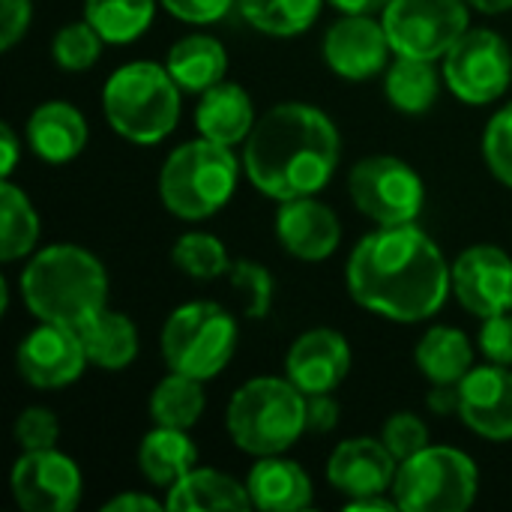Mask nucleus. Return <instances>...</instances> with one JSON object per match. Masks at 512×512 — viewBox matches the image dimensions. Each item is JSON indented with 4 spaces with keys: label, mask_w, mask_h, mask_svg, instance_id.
<instances>
[{
    "label": "nucleus",
    "mask_w": 512,
    "mask_h": 512,
    "mask_svg": "<svg viewBox=\"0 0 512 512\" xmlns=\"http://www.w3.org/2000/svg\"><path fill=\"white\" fill-rule=\"evenodd\" d=\"M345 285L366 312L393 324H420L438 315L453 294V267L414 222L378 225L351 249Z\"/></svg>",
    "instance_id": "f257e3e1"
},
{
    "label": "nucleus",
    "mask_w": 512,
    "mask_h": 512,
    "mask_svg": "<svg viewBox=\"0 0 512 512\" xmlns=\"http://www.w3.org/2000/svg\"><path fill=\"white\" fill-rule=\"evenodd\" d=\"M183 90L168 66L135 60L114 69L102 87V111L108 126L132 144H159L177 123Z\"/></svg>",
    "instance_id": "20e7f679"
},
{
    "label": "nucleus",
    "mask_w": 512,
    "mask_h": 512,
    "mask_svg": "<svg viewBox=\"0 0 512 512\" xmlns=\"http://www.w3.org/2000/svg\"><path fill=\"white\" fill-rule=\"evenodd\" d=\"M414 363L429 384H462L465 375L477 366L471 339L447 324L423 333L414 351Z\"/></svg>",
    "instance_id": "bb28decb"
},
{
    "label": "nucleus",
    "mask_w": 512,
    "mask_h": 512,
    "mask_svg": "<svg viewBox=\"0 0 512 512\" xmlns=\"http://www.w3.org/2000/svg\"><path fill=\"white\" fill-rule=\"evenodd\" d=\"M468 6L483 15H504L512 9V0H468Z\"/></svg>",
    "instance_id": "09e8293b"
},
{
    "label": "nucleus",
    "mask_w": 512,
    "mask_h": 512,
    "mask_svg": "<svg viewBox=\"0 0 512 512\" xmlns=\"http://www.w3.org/2000/svg\"><path fill=\"white\" fill-rule=\"evenodd\" d=\"M321 54L330 72L345 81H369L390 66V36L375 15H342L324 33Z\"/></svg>",
    "instance_id": "4468645a"
},
{
    "label": "nucleus",
    "mask_w": 512,
    "mask_h": 512,
    "mask_svg": "<svg viewBox=\"0 0 512 512\" xmlns=\"http://www.w3.org/2000/svg\"><path fill=\"white\" fill-rule=\"evenodd\" d=\"M168 510L165 501H156L144 492H123V495H114L111 501L102 504V512H159Z\"/></svg>",
    "instance_id": "c03bdc74"
},
{
    "label": "nucleus",
    "mask_w": 512,
    "mask_h": 512,
    "mask_svg": "<svg viewBox=\"0 0 512 512\" xmlns=\"http://www.w3.org/2000/svg\"><path fill=\"white\" fill-rule=\"evenodd\" d=\"M483 156L492 177L512 189V102L492 114L483 132Z\"/></svg>",
    "instance_id": "c9c22d12"
},
{
    "label": "nucleus",
    "mask_w": 512,
    "mask_h": 512,
    "mask_svg": "<svg viewBox=\"0 0 512 512\" xmlns=\"http://www.w3.org/2000/svg\"><path fill=\"white\" fill-rule=\"evenodd\" d=\"M441 81L444 72H438L435 60H423V57H402L393 54L390 66L384 69V93L390 99V105L399 114H426L441 93Z\"/></svg>",
    "instance_id": "cd10ccee"
},
{
    "label": "nucleus",
    "mask_w": 512,
    "mask_h": 512,
    "mask_svg": "<svg viewBox=\"0 0 512 512\" xmlns=\"http://www.w3.org/2000/svg\"><path fill=\"white\" fill-rule=\"evenodd\" d=\"M393 54L444 60L471 30L468 0H390L381 12Z\"/></svg>",
    "instance_id": "9d476101"
},
{
    "label": "nucleus",
    "mask_w": 512,
    "mask_h": 512,
    "mask_svg": "<svg viewBox=\"0 0 512 512\" xmlns=\"http://www.w3.org/2000/svg\"><path fill=\"white\" fill-rule=\"evenodd\" d=\"M171 261L183 276H189L195 282H213V279L228 276V270H231V258H228L225 243L207 231L180 234L174 249H171Z\"/></svg>",
    "instance_id": "473e14b6"
},
{
    "label": "nucleus",
    "mask_w": 512,
    "mask_h": 512,
    "mask_svg": "<svg viewBox=\"0 0 512 512\" xmlns=\"http://www.w3.org/2000/svg\"><path fill=\"white\" fill-rule=\"evenodd\" d=\"M78 336L84 342L87 360L90 366L102 369V372H123L135 363L138 357V327L132 324L129 315L114 312V309H102L99 315H93L87 324L78 327Z\"/></svg>",
    "instance_id": "a878e982"
},
{
    "label": "nucleus",
    "mask_w": 512,
    "mask_h": 512,
    "mask_svg": "<svg viewBox=\"0 0 512 512\" xmlns=\"http://www.w3.org/2000/svg\"><path fill=\"white\" fill-rule=\"evenodd\" d=\"M165 66H168V72L174 75V81L180 84L183 93L201 96L204 90H210L219 81H225L228 51H225V45L216 36L189 33V36L177 39L168 48Z\"/></svg>",
    "instance_id": "393cba45"
},
{
    "label": "nucleus",
    "mask_w": 512,
    "mask_h": 512,
    "mask_svg": "<svg viewBox=\"0 0 512 512\" xmlns=\"http://www.w3.org/2000/svg\"><path fill=\"white\" fill-rule=\"evenodd\" d=\"M447 90L465 105L498 102L512 81V51L507 39L489 27L468 30L441 63Z\"/></svg>",
    "instance_id": "9b49d317"
},
{
    "label": "nucleus",
    "mask_w": 512,
    "mask_h": 512,
    "mask_svg": "<svg viewBox=\"0 0 512 512\" xmlns=\"http://www.w3.org/2000/svg\"><path fill=\"white\" fill-rule=\"evenodd\" d=\"M240 162L228 144L198 135L168 153L159 171L162 207L186 222L216 216L237 192Z\"/></svg>",
    "instance_id": "423d86ee"
},
{
    "label": "nucleus",
    "mask_w": 512,
    "mask_h": 512,
    "mask_svg": "<svg viewBox=\"0 0 512 512\" xmlns=\"http://www.w3.org/2000/svg\"><path fill=\"white\" fill-rule=\"evenodd\" d=\"M339 402L333 399V393H315L306 396V426L315 435H327L339 426Z\"/></svg>",
    "instance_id": "79ce46f5"
},
{
    "label": "nucleus",
    "mask_w": 512,
    "mask_h": 512,
    "mask_svg": "<svg viewBox=\"0 0 512 512\" xmlns=\"http://www.w3.org/2000/svg\"><path fill=\"white\" fill-rule=\"evenodd\" d=\"M39 243V213L27 192L12 180L0 183V261L12 264L30 258Z\"/></svg>",
    "instance_id": "c756f323"
},
{
    "label": "nucleus",
    "mask_w": 512,
    "mask_h": 512,
    "mask_svg": "<svg viewBox=\"0 0 512 512\" xmlns=\"http://www.w3.org/2000/svg\"><path fill=\"white\" fill-rule=\"evenodd\" d=\"M18 159H21L18 135H15V129H12L9 123H3V126H0V177H3V180L12 177Z\"/></svg>",
    "instance_id": "a18cd8bd"
},
{
    "label": "nucleus",
    "mask_w": 512,
    "mask_h": 512,
    "mask_svg": "<svg viewBox=\"0 0 512 512\" xmlns=\"http://www.w3.org/2000/svg\"><path fill=\"white\" fill-rule=\"evenodd\" d=\"M348 192L354 207L375 225L417 222L426 204L423 177L399 156L375 153L351 168Z\"/></svg>",
    "instance_id": "1a4fd4ad"
},
{
    "label": "nucleus",
    "mask_w": 512,
    "mask_h": 512,
    "mask_svg": "<svg viewBox=\"0 0 512 512\" xmlns=\"http://www.w3.org/2000/svg\"><path fill=\"white\" fill-rule=\"evenodd\" d=\"M399 459L381 438H348L327 459V483L351 498L393 492Z\"/></svg>",
    "instance_id": "a211bd4d"
},
{
    "label": "nucleus",
    "mask_w": 512,
    "mask_h": 512,
    "mask_svg": "<svg viewBox=\"0 0 512 512\" xmlns=\"http://www.w3.org/2000/svg\"><path fill=\"white\" fill-rule=\"evenodd\" d=\"M255 102L246 87L234 81H219L216 87L204 90L195 105V129L198 135L237 147L255 129Z\"/></svg>",
    "instance_id": "412c9836"
},
{
    "label": "nucleus",
    "mask_w": 512,
    "mask_h": 512,
    "mask_svg": "<svg viewBox=\"0 0 512 512\" xmlns=\"http://www.w3.org/2000/svg\"><path fill=\"white\" fill-rule=\"evenodd\" d=\"M228 285L231 291L237 294V303H240V312L249 318V321H261L270 315L273 309V297H276V282L270 276V270L252 258H240V261H231V270H228Z\"/></svg>",
    "instance_id": "72a5a7b5"
},
{
    "label": "nucleus",
    "mask_w": 512,
    "mask_h": 512,
    "mask_svg": "<svg viewBox=\"0 0 512 512\" xmlns=\"http://www.w3.org/2000/svg\"><path fill=\"white\" fill-rule=\"evenodd\" d=\"M30 153L45 165H66L81 156L87 144L84 114L63 99H51L33 108L24 126Z\"/></svg>",
    "instance_id": "aec40b11"
},
{
    "label": "nucleus",
    "mask_w": 512,
    "mask_h": 512,
    "mask_svg": "<svg viewBox=\"0 0 512 512\" xmlns=\"http://www.w3.org/2000/svg\"><path fill=\"white\" fill-rule=\"evenodd\" d=\"M381 441L387 444V450H390L399 462L417 456L420 450H426V447L432 444V441H429V426H426V420H423L420 414H414V411H396V414L384 423Z\"/></svg>",
    "instance_id": "e433bc0d"
},
{
    "label": "nucleus",
    "mask_w": 512,
    "mask_h": 512,
    "mask_svg": "<svg viewBox=\"0 0 512 512\" xmlns=\"http://www.w3.org/2000/svg\"><path fill=\"white\" fill-rule=\"evenodd\" d=\"M351 372V345L339 330L315 327L294 339L285 354V375L306 393H336Z\"/></svg>",
    "instance_id": "f3484780"
},
{
    "label": "nucleus",
    "mask_w": 512,
    "mask_h": 512,
    "mask_svg": "<svg viewBox=\"0 0 512 512\" xmlns=\"http://www.w3.org/2000/svg\"><path fill=\"white\" fill-rule=\"evenodd\" d=\"M339 156L342 135L336 123L309 102L273 105L243 141V171L273 201L318 195L336 174Z\"/></svg>",
    "instance_id": "f03ea898"
},
{
    "label": "nucleus",
    "mask_w": 512,
    "mask_h": 512,
    "mask_svg": "<svg viewBox=\"0 0 512 512\" xmlns=\"http://www.w3.org/2000/svg\"><path fill=\"white\" fill-rule=\"evenodd\" d=\"M33 0H0V48L12 51L30 30Z\"/></svg>",
    "instance_id": "a19ab883"
},
{
    "label": "nucleus",
    "mask_w": 512,
    "mask_h": 512,
    "mask_svg": "<svg viewBox=\"0 0 512 512\" xmlns=\"http://www.w3.org/2000/svg\"><path fill=\"white\" fill-rule=\"evenodd\" d=\"M477 345H480V351L486 354L489 363L512 366V312L483 318Z\"/></svg>",
    "instance_id": "58836bf2"
},
{
    "label": "nucleus",
    "mask_w": 512,
    "mask_h": 512,
    "mask_svg": "<svg viewBox=\"0 0 512 512\" xmlns=\"http://www.w3.org/2000/svg\"><path fill=\"white\" fill-rule=\"evenodd\" d=\"M459 405H462V393H459V384H432L429 396H426V408L438 417H453L459 414Z\"/></svg>",
    "instance_id": "37998d69"
},
{
    "label": "nucleus",
    "mask_w": 512,
    "mask_h": 512,
    "mask_svg": "<svg viewBox=\"0 0 512 512\" xmlns=\"http://www.w3.org/2000/svg\"><path fill=\"white\" fill-rule=\"evenodd\" d=\"M207 408L204 381L189 378L183 372H168L150 393V420L153 426L168 429H192Z\"/></svg>",
    "instance_id": "c85d7f7f"
},
{
    "label": "nucleus",
    "mask_w": 512,
    "mask_h": 512,
    "mask_svg": "<svg viewBox=\"0 0 512 512\" xmlns=\"http://www.w3.org/2000/svg\"><path fill=\"white\" fill-rule=\"evenodd\" d=\"M9 489L24 512H72L84 495V477L75 459L51 450H24L9 474Z\"/></svg>",
    "instance_id": "f8f14e48"
},
{
    "label": "nucleus",
    "mask_w": 512,
    "mask_h": 512,
    "mask_svg": "<svg viewBox=\"0 0 512 512\" xmlns=\"http://www.w3.org/2000/svg\"><path fill=\"white\" fill-rule=\"evenodd\" d=\"M198 465V447L186 429L153 426L138 444V471L156 489L177 486Z\"/></svg>",
    "instance_id": "5701e85b"
},
{
    "label": "nucleus",
    "mask_w": 512,
    "mask_h": 512,
    "mask_svg": "<svg viewBox=\"0 0 512 512\" xmlns=\"http://www.w3.org/2000/svg\"><path fill=\"white\" fill-rule=\"evenodd\" d=\"M480 492L474 459L456 447L429 444L417 456L399 462L393 498L402 512H465Z\"/></svg>",
    "instance_id": "6e6552de"
},
{
    "label": "nucleus",
    "mask_w": 512,
    "mask_h": 512,
    "mask_svg": "<svg viewBox=\"0 0 512 512\" xmlns=\"http://www.w3.org/2000/svg\"><path fill=\"white\" fill-rule=\"evenodd\" d=\"M246 489L252 498V510L300 512L312 504V480L294 462L282 456H261L246 477Z\"/></svg>",
    "instance_id": "4be33fe9"
},
{
    "label": "nucleus",
    "mask_w": 512,
    "mask_h": 512,
    "mask_svg": "<svg viewBox=\"0 0 512 512\" xmlns=\"http://www.w3.org/2000/svg\"><path fill=\"white\" fill-rule=\"evenodd\" d=\"M345 510H351V512H366V510L396 512L399 510V504H396V498H387V495H366V498H351V501L345 504Z\"/></svg>",
    "instance_id": "de8ad7c7"
},
{
    "label": "nucleus",
    "mask_w": 512,
    "mask_h": 512,
    "mask_svg": "<svg viewBox=\"0 0 512 512\" xmlns=\"http://www.w3.org/2000/svg\"><path fill=\"white\" fill-rule=\"evenodd\" d=\"M330 6H336L342 15H381L390 0H327Z\"/></svg>",
    "instance_id": "49530a36"
},
{
    "label": "nucleus",
    "mask_w": 512,
    "mask_h": 512,
    "mask_svg": "<svg viewBox=\"0 0 512 512\" xmlns=\"http://www.w3.org/2000/svg\"><path fill=\"white\" fill-rule=\"evenodd\" d=\"M174 18L186 24H216L222 21L231 9H237V0H159Z\"/></svg>",
    "instance_id": "ea45409f"
},
{
    "label": "nucleus",
    "mask_w": 512,
    "mask_h": 512,
    "mask_svg": "<svg viewBox=\"0 0 512 512\" xmlns=\"http://www.w3.org/2000/svg\"><path fill=\"white\" fill-rule=\"evenodd\" d=\"M90 366L84 342L75 327L39 321L15 351L18 375L39 390H60L75 384Z\"/></svg>",
    "instance_id": "ddd939ff"
},
{
    "label": "nucleus",
    "mask_w": 512,
    "mask_h": 512,
    "mask_svg": "<svg viewBox=\"0 0 512 512\" xmlns=\"http://www.w3.org/2000/svg\"><path fill=\"white\" fill-rule=\"evenodd\" d=\"M102 45L105 39L99 36V30L81 18V21H69L63 24L54 39H51V57L63 72H87L90 66L99 63L102 57Z\"/></svg>",
    "instance_id": "f704fd0d"
},
{
    "label": "nucleus",
    "mask_w": 512,
    "mask_h": 512,
    "mask_svg": "<svg viewBox=\"0 0 512 512\" xmlns=\"http://www.w3.org/2000/svg\"><path fill=\"white\" fill-rule=\"evenodd\" d=\"M327 0H237L240 15L273 39H291L306 33Z\"/></svg>",
    "instance_id": "2f4dec72"
},
{
    "label": "nucleus",
    "mask_w": 512,
    "mask_h": 512,
    "mask_svg": "<svg viewBox=\"0 0 512 512\" xmlns=\"http://www.w3.org/2000/svg\"><path fill=\"white\" fill-rule=\"evenodd\" d=\"M453 294L477 318L512 312V258L492 246H468L453 264Z\"/></svg>",
    "instance_id": "2eb2a0df"
},
{
    "label": "nucleus",
    "mask_w": 512,
    "mask_h": 512,
    "mask_svg": "<svg viewBox=\"0 0 512 512\" xmlns=\"http://www.w3.org/2000/svg\"><path fill=\"white\" fill-rule=\"evenodd\" d=\"M165 507L171 512H246L252 510V498L246 483L213 468H192L177 486L168 489Z\"/></svg>",
    "instance_id": "b1692460"
},
{
    "label": "nucleus",
    "mask_w": 512,
    "mask_h": 512,
    "mask_svg": "<svg viewBox=\"0 0 512 512\" xmlns=\"http://www.w3.org/2000/svg\"><path fill=\"white\" fill-rule=\"evenodd\" d=\"M240 345L237 318L219 303H183L177 306L159 333V351L171 372H183L198 381H210L228 369Z\"/></svg>",
    "instance_id": "0eeeda50"
},
{
    "label": "nucleus",
    "mask_w": 512,
    "mask_h": 512,
    "mask_svg": "<svg viewBox=\"0 0 512 512\" xmlns=\"http://www.w3.org/2000/svg\"><path fill=\"white\" fill-rule=\"evenodd\" d=\"M12 435H15V444L21 447V453L24 450H51L60 441V423H57L54 411L33 405L15 417Z\"/></svg>",
    "instance_id": "4c0bfd02"
},
{
    "label": "nucleus",
    "mask_w": 512,
    "mask_h": 512,
    "mask_svg": "<svg viewBox=\"0 0 512 512\" xmlns=\"http://www.w3.org/2000/svg\"><path fill=\"white\" fill-rule=\"evenodd\" d=\"M225 429L237 450L261 459L288 453L306 432V393L285 378H252L234 390Z\"/></svg>",
    "instance_id": "39448f33"
},
{
    "label": "nucleus",
    "mask_w": 512,
    "mask_h": 512,
    "mask_svg": "<svg viewBox=\"0 0 512 512\" xmlns=\"http://www.w3.org/2000/svg\"><path fill=\"white\" fill-rule=\"evenodd\" d=\"M276 240L297 261H327L342 243V222L336 210L315 195L279 201Z\"/></svg>",
    "instance_id": "6ab92c4d"
},
{
    "label": "nucleus",
    "mask_w": 512,
    "mask_h": 512,
    "mask_svg": "<svg viewBox=\"0 0 512 512\" xmlns=\"http://www.w3.org/2000/svg\"><path fill=\"white\" fill-rule=\"evenodd\" d=\"M462 423L486 441H512V366H474L459 384Z\"/></svg>",
    "instance_id": "dca6fc26"
},
{
    "label": "nucleus",
    "mask_w": 512,
    "mask_h": 512,
    "mask_svg": "<svg viewBox=\"0 0 512 512\" xmlns=\"http://www.w3.org/2000/svg\"><path fill=\"white\" fill-rule=\"evenodd\" d=\"M18 288L36 321L75 330L108 306V273L102 261L75 243H51L33 252Z\"/></svg>",
    "instance_id": "7ed1b4c3"
},
{
    "label": "nucleus",
    "mask_w": 512,
    "mask_h": 512,
    "mask_svg": "<svg viewBox=\"0 0 512 512\" xmlns=\"http://www.w3.org/2000/svg\"><path fill=\"white\" fill-rule=\"evenodd\" d=\"M159 0H84V18L108 45H129L153 24Z\"/></svg>",
    "instance_id": "7c9ffc66"
}]
</instances>
